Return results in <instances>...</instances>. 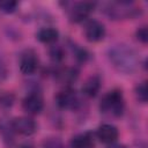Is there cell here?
Returning a JSON list of instances; mask_svg holds the SVG:
<instances>
[{"mask_svg":"<svg viewBox=\"0 0 148 148\" xmlns=\"http://www.w3.org/2000/svg\"><path fill=\"white\" fill-rule=\"evenodd\" d=\"M108 59L112 67L123 74H132L139 66V57L134 49L126 44H116L108 50Z\"/></svg>","mask_w":148,"mask_h":148,"instance_id":"1","label":"cell"},{"mask_svg":"<svg viewBox=\"0 0 148 148\" xmlns=\"http://www.w3.org/2000/svg\"><path fill=\"white\" fill-rule=\"evenodd\" d=\"M99 110L110 118H119L125 111V98L120 89H112L106 92L99 103Z\"/></svg>","mask_w":148,"mask_h":148,"instance_id":"2","label":"cell"},{"mask_svg":"<svg viewBox=\"0 0 148 148\" xmlns=\"http://www.w3.org/2000/svg\"><path fill=\"white\" fill-rule=\"evenodd\" d=\"M104 13L111 20L120 21L136 17L141 14V9L132 1H113L106 3Z\"/></svg>","mask_w":148,"mask_h":148,"instance_id":"3","label":"cell"},{"mask_svg":"<svg viewBox=\"0 0 148 148\" xmlns=\"http://www.w3.org/2000/svg\"><path fill=\"white\" fill-rule=\"evenodd\" d=\"M67 14L69 21L73 23H81L86 21L90 14L94 12L96 3L90 1H80V2H66Z\"/></svg>","mask_w":148,"mask_h":148,"instance_id":"4","label":"cell"},{"mask_svg":"<svg viewBox=\"0 0 148 148\" xmlns=\"http://www.w3.org/2000/svg\"><path fill=\"white\" fill-rule=\"evenodd\" d=\"M56 103L60 109L64 110H79L82 105V101L75 89L65 87L56 95Z\"/></svg>","mask_w":148,"mask_h":148,"instance_id":"5","label":"cell"},{"mask_svg":"<svg viewBox=\"0 0 148 148\" xmlns=\"http://www.w3.org/2000/svg\"><path fill=\"white\" fill-rule=\"evenodd\" d=\"M10 126L15 134H20L23 136H30L36 133L37 124L34 118L29 116H21L15 117L10 120Z\"/></svg>","mask_w":148,"mask_h":148,"instance_id":"6","label":"cell"},{"mask_svg":"<svg viewBox=\"0 0 148 148\" xmlns=\"http://www.w3.org/2000/svg\"><path fill=\"white\" fill-rule=\"evenodd\" d=\"M22 109L29 116H37L44 110V99L39 91H30L22 99Z\"/></svg>","mask_w":148,"mask_h":148,"instance_id":"7","label":"cell"},{"mask_svg":"<svg viewBox=\"0 0 148 148\" xmlns=\"http://www.w3.org/2000/svg\"><path fill=\"white\" fill-rule=\"evenodd\" d=\"M83 34H84V37L88 42L98 43V42L104 39L105 34H106V29H105V25L101 21L91 18V20L87 21L84 29H83Z\"/></svg>","mask_w":148,"mask_h":148,"instance_id":"8","label":"cell"},{"mask_svg":"<svg viewBox=\"0 0 148 148\" xmlns=\"http://www.w3.org/2000/svg\"><path fill=\"white\" fill-rule=\"evenodd\" d=\"M18 66H20V71L22 74H24V75L34 74L39 66V60H38L37 53L31 49L24 50L20 56Z\"/></svg>","mask_w":148,"mask_h":148,"instance_id":"9","label":"cell"},{"mask_svg":"<svg viewBox=\"0 0 148 148\" xmlns=\"http://www.w3.org/2000/svg\"><path fill=\"white\" fill-rule=\"evenodd\" d=\"M95 136L101 142H103L105 145H111V143L117 142V140L119 138V131L114 125L105 123V124H102L98 126V128L96 130Z\"/></svg>","mask_w":148,"mask_h":148,"instance_id":"10","label":"cell"},{"mask_svg":"<svg viewBox=\"0 0 148 148\" xmlns=\"http://www.w3.org/2000/svg\"><path fill=\"white\" fill-rule=\"evenodd\" d=\"M95 134L92 132H82L74 135L69 141L71 148H94Z\"/></svg>","mask_w":148,"mask_h":148,"instance_id":"11","label":"cell"},{"mask_svg":"<svg viewBox=\"0 0 148 148\" xmlns=\"http://www.w3.org/2000/svg\"><path fill=\"white\" fill-rule=\"evenodd\" d=\"M101 87H102V80L98 75H91L89 76L83 86H82V94L87 97H96L101 90Z\"/></svg>","mask_w":148,"mask_h":148,"instance_id":"12","label":"cell"},{"mask_svg":"<svg viewBox=\"0 0 148 148\" xmlns=\"http://www.w3.org/2000/svg\"><path fill=\"white\" fill-rule=\"evenodd\" d=\"M54 75L61 83L66 84V87H69V84L74 83L79 77V71L75 67L59 68L54 72Z\"/></svg>","mask_w":148,"mask_h":148,"instance_id":"13","label":"cell"},{"mask_svg":"<svg viewBox=\"0 0 148 148\" xmlns=\"http://www.w3.org/2000/svg\"><path fill=\"white\" fill-rule=\"evenodd\" d=\"M36 38L44 44H56V42L59 38V31L53 28V27H44L40 28L37 34H36Z\"/></svg>","mask_w":148,"mask_h":148,"instance_id":"14","label":"cell"},{"mask_svg":"<svg viewBox=\"0 0 148 148\" xmlns=\"http://www.w3.org/2000/svg\"><path fill=\"white\" fill-rule=\"evenodd\" d=\"M49 56L53 62L59 64L65 59V50L61 45L52 44L49 49Z\"/></svg>","mask_w":148,"mask_h":148,"instance_id":"15","label":"cell"},{"mask_svg":"<svg viewBox=\"0 0 148 148\" xmlns=\"http://www.w3.org/2000/svg\"><path fill=\"white\" fill-rule=\"evenodd\" d=\"M14 131L10 126V121H1L0 123V135L2 136V140L6 142H13L14 138Z\"/></svg>","mask_w":148,"mask_h":148,"instance_id":"16","label":"cell"},{"mask_svg":"<svg viewBox=\"0 0 148 148\" xmlns=\"http://www.w3.org/2000/svg\"><path fill=\"white\" fill-rule=\"evenodd\" d=\"M134 95H135L136 99L140 103H146L147 102V99H148V89H147V82L146 81L135 86Z\"/></svg>","mask_w":148,"mask_h":148,"instance_id":"17","label":"cell"},{"mask_svg":"<svg viewBox=\"0 0 148 148\" xmlns=\"http://www.w3.org/2000/svg\"><path fill=\"white\" fill-rule=\"evenodd\" d=\"M72 49H73V53H74V57H75L77 62L84 64L89 59V52L86 49H83L81 46H77V45H75V46L73 45Z\"/></svg>","mask_w":148,"mask_h":148,"instance_id":"18","label":"cell"},{"mask_svg":"<svg viewBox=\"0 0 148 148\" xmlns=\"http://www.w3.org/2000/svg\"><path fill=\"white\" fill-rule=\"evenodd\" d=\"M17 6H18V2L14 0L0 1V12H2L3 14H13L16 12Z\"/></svg>","mask_w":148,"mask_h":148,"instance_id":"19","label":"cell"},{"mask_svg":"<svg viewBox=\"0 0 148 148\" xmlns=\"http://www.w3.org/2000/svg\"><path fill=\"white\" fill-rule=\"evenodd\" d=\"M42 148H65V146H64L62 141L59 138L50 136V138H46L43 141Z\"/></svg>","mask_w":148,"mask_h":148,"instance_id":"20","label":"cell"},{"mask_svg":"<svg viewBox=\"0 0 148 148\" xmlns=\"http://www.w3.org/2000/svg\"><path fill=\"white\" fill-rule=\"evenodd\" d=\"M14 101H15V97L13 94H9V92H6L3 95L0 96V106L5 108V109H8V108H12L13 104H14Z\"/></svg>","mask_w":148,"mask_h":148,"instance_id":"21","label":"cell"},{"mask_svg":"<svg viewBox=\"0 0 148 148\" xmlns=\"http://www.w3.org/2000/svg\"><path fill=\"white\" fill-rule=\"evenodd\" d=\"M135 37H136V39L140 43L147 44V42H148V30H147V27L143 25V27L138 28L136 31H135Z\"/></svg>","mask_w":148,"mask_h":148,"instance_id":"22","label":"cell"},{"mask_svg":"<svg viewBox=\"0 0 148 148\" xmlns=\"http://www.w3.org/2000/svg\"><path fill=\"white\" fill-rule=\"evenodd\" d=\"M7 67H6V65H5V62L0 59V81L1 80H3L6 76H7Z\"/></svg>","mask_w":148,"mask_h":148,"instance_id":"23","label":"cell"},{"mask_svg":"<svg viewBox=\"0 0 148 148\" xmlns=\"http://www.w3.org/2000/svg\"><path fill=\"white\" fill-rule=\"evenodd\" d=\"M106 148H127L126 146H124V145H121V143H117V142H114V143H111V145H108V147Z\"/></svg>","mask_w":148,"mask_h":148,"instance_id":"24","label":"cell"},{"mask_svg":"<svg viewBox=\"0 0 148 148\" xmlns=\"http://www.w3.org/2000/svg\"><path fill=\"white\" fill-rule=\"evenodd\" d=\"M20 148H34L31 145H28V143H25V145H22Z\"/></svg>","mask_w":148,"mask_h":148,"instance_id":"25","label":"cell"}]
</instances>
